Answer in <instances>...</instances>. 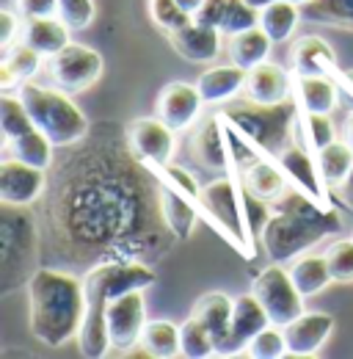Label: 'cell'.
Returning <instances> with one entry per match:
<instances>
[{
    "mask_svg": "<svg viewBox=\"0 0 353 359\" xmlns=\"http://www.w3.org/2000/svg\"><path fill=\"white\" fill-rule=\"evenodd\" d=\"M202 105H205V100H202V94H199L196 86L182 83V81H172V83H166L160 89V94H158L155 111H158V116L174 133H179V130L193 128V122L202 114Z\"/></svg>",
    "mask_w": 353,
    "mask_h": 359,
    "instance_id": "15",
    "label": "cell"
},
{
    "mask_svg": "<svg viewBox=\"0 0 353 359\" xmlns=\"http://www.w3.org/2000/svg\"><path fill=\"white\" fill-rule=\"evenodd\" d=\"M149 17L158 28H163L166 34H172L176 28L188 25L193 17L176 3V0H149Z\"/></svg>",
    "mask_w": 353,
    "mask_h": 359,
    "instance_id": "42",
    "label": "cell"
},
{
    "mask_svg": "<svg viewBox=\"0 0 353 359\" xmlns=\"http://www.w3.org/2000/svg\"><path fill=\"white\" fill-rule=\"evenodd\" d=\"M342 229V216L334 208H323L298 188H290L276 205L263 229V246L273 263L296 260L317 246L323 238Z\"/></svg>",
    "mask_w": 353,
    "mask_h": 359,
    "instance_id": "3",
    "label": "cell"
},
{
    "mask_svg": "<svg viewBox=\"0 0 353 359\" xmlns=\"http://www.w3.org/2000/svg\"><path fill=\"white\" fill-rule=\"evenodd\" d=\"M158 182H160V210H163L166 224L176 235V241H188L196 222H199V210L193 208L196 199L188 196L182 188H176L174 182H169V180L160 177V175H158Z\"/></svg>",
    "mask_w": 353,
    "mask_h": 359,
    "instance_id": "21",
    "label": "cell"
},
{
    "mask_svg": "<svg viewBox=\"0 0 353 359\" xmlns=\"http://www.w3.org/2000/svg\"><path fill=\"white\" fill-rule=\"evenodd\" d=\"M226 8H229V0H205L202 6H199V11L193 14V20L196 22H202V25H210V28H219L223 25V20H226Z\"/></svg>",
    "mask_w": 353,
    "mask_h": 359,
    "instance_id": "45",
    "label": "cell"
},
{
    "mask_svg": "<svg viewBox=\"0 0 353 359\" xmlns=\"http://www.w3.org/2000/svg\"><path fill=\"white\" fill-rule=\"evenodd\" d=\"M169 42L176 50V55H182L191 64H205V61H216L221 53V31L202 25L196 20H191L188 25L176 28L169 34Z\"/></svg>",
    "mask_w": 353,
    "mask_h": 359,
    "instance_id": "20",
    "label": "cell"
},
{
    "mask_svg": "<svg viewBox=\"0 0 353 359\" xmlns=\"http://www.w3.org/2000/svg\"><path fill=\"white\" fill-rule=\"evenodd\" d=\"M290 3H296V6H307L309 0H290Z\"/></svg>",
    "mask_w": 353,
    "mask_h": 359,
    "instance_id": "53",
    "label": "cell"
},
{
    "mask_svg": "<svg viewBox=\"0 0 353 359\" xmlns=\"http://www.w3.org/2000/svg\"><path fill=\"white\" fill-rule=\"evenodd\" d=\"M301 14L317 25L353 31V0H309L301 6Z\"/></svg>",
    "mask_w": 353,
    "mask_h": 359,
    "instance_id": "34",
    "label": "cell"
},
{
    "mask_svg": "<svg viewBox=\"0 0 353 359\" xmlns=\"http://www.w3.org/2000/svg\"><path fill=\"white\" fill-rule=\"evenodd\" d=\"M293 75H331L337 72V53L323 36H301L290 47Z\"/></svg>",
    "mask_w": 353,
    "mask_h": 359,
    "instance_id": "22",
    "label": "cell"
},
{
    "mask_svg": "<svg viewBox=\"0 0 353 359\" xmlns=\"http://www.w3.org/2000/svg\"><path fill=\"white\" fill-rule=\"evenodd\" d=\"M199 205L205 208V213L210 216L213 226L226 235V241L232 246H237L240 252H246V257H254V232L249 224V213H246V188L240 191L235 175L223 180L210 182L207 188H202Z\"/></svg>",
    "mask_w": 353,
    "mask_h": 359,
    "instance_id": "8",
    "label": "cell"
},
{
    "mask_svg": "<svg viewBox=\"0 0 353 359\" xmlns=\"http://www.w3.org/2000/svg\"><path fill=\"white\" fill-rule=\"evenodd\" d=\"M144 348H149L152 359H174L182 357L179 351V329L172 320H149L141 337Z\"/></svg>",
    "mask_w": 353,
    "mask_h": 359,
    "instance_id": "36",
    "label": "cell"
},
{
    "mask_svg": "<svg viewBox=\"0 0 353 359\" xmlns=\"http://www.w3.org/2000/svg\"><path fill=\"white\" fill-rule=\"evenodd\" d=\"M28 310L31 332L47 348H64L69 340H78L86 315L83 276L61 269H39L28 282Z\"/></svg>",
    "mask_w": 353,
    "mask_h": 359,
    "instance_id": "2",
    "label": "cell"
},
{
    "mask_svg": "<svg viewBox=\"0 0 353 359\" xmlns=\"http://www.w3.org/2000/svg\"><path fill=\"white\" fill-rule=\"evenodd\" d=\"M254 25H260V11L249 0H229V8H226V20L221 25V34L223 36H235V34H243V31H249Z\"/></svg>",
    "mask_w": 353,
    "mask_h": 359,
    "instance_id": "40",
    "label": "cell"
},
{
    "mask_svg": "<svg viewBox=\"0 0 353 359\" xmlns=\"http://www.w3.org/2000/svg\"><path fill=\"white\" fill-rule=\"evenodd\" d=\"M53 147H55V144H53L39 128H34L31 133L20 135V138H14V141H6V149L11 152V158L25 161V163H31V166H36V169H44V172H50V166L55 163Z\"/></svg>",
    "mask_w": 353,
    "mask_h": 359,
    "instance_id": "32",
    "label": "cell"
},
{
    "mask_svg": "<svg viewBox=\"0 0 353 359\" xmlns=\"http://www.w3.org/2000/svg\"><path fill=\"white\" fill-rule=\"evenodd\" d=\"M243 188L254 199L268 202V205H276L293 188V182L284 177V172L276 166L273 158H260V161H254V163L246 166V172H243Z\"/></svg>",
    "mask_w": 353,
    "mask_h": 359,
    "instance_id": "24",
    "label": "cell"
},
{
    "mask_svg": "<svg viewBox=\"0 0 353 359\" xmlns=\"http://www.w3.org/2000/svg\"><path fill=\"white\" fill-rule=\"evenodd\" d=\"M270 45H273V39L265 34L260 25H254V28H249L243 34L229 36V61L249 72V69H254L257 64H263L268 58Z\"/></svg>",
    "mask_w": 353,
    "mask_h": 359,
    "instance_id": "29",
    "label": "cell"
},
{
    "mask_svg": "<svg viewBox=\"0 0 353 359\" xmlns=\"http://www.w3.org/2000/svg\"><path fill=\"white\" fill-rule=\"evenodd\" d=\"M246 357L251 359H279V357H287V340H284V329L270 323L265 326L263 332L246 346L243 351Z\"/></svg>",
    "mask_w": 353,
    "mask_h": 359,
    "instance_id": "39",
    "label": "cell"
},
{
    "mask_svg": "<svg viewBox=\"0 0 353 359\" xmlns=\"http://www.w3.org/2000/svg\"><path fill=\"white\" fill-rule=\"evenodd\" d=\"M314 158H317V166H320L323 177L328 182V188H337L353 169V149L345 141H331Z\"/></svg>",
    "mask_w": 353,
    "mask_h": 359,
    "instance_id": "37",
    "label": "cell"
},
{
    "mask_svg": "<svg viewBox=\"0 0 353 359\" xmlns=\"http://www.w3.org/2000/svg\"><path fill=\"white\" fill-rule=\"evenodd\" d=\"M176 3H179V6H182V8H185V11L191 14V17H193V14L199 11V6H202L205 0H176Z\"/></svg>",
    "mask_w": 353,
    "mask_h": 359,
    "instance_id": "50",
    "label": "cell"
},
{
    "mask_svg": "<svg viewBox=\"0 0 353 359\" xmlns=\"http://www.w3.org/2000/svg\"><path fill=\"white\" fill-rule=\"evenodd\" d=\"M326 260H328V271H331L334 282L351 285L353 282V241H348V238L334 241V243L326 249Z\"/></svg>",
    "mask_w": 353,
    "mask_h": 359,
    "instance_id": "41",
    "label": "cell"
},
{
    "mask_svg": "<svg viewBox=\"0 0 353 359\" xmlns=\"http://www.w3.org/2000/svg\"><path fill=\"white\" fill-rule=\"evenodd\" d=\"M296 100V97H293ZM279 102V105H260L251 102L249 105H235V108H223L221 116L223 122L243 135L263 158H276L290 135H293V125L298 116V102Z\"/></svg>",
    "mask_w": 353,
    "mask_h": 359,
    "instance_id": "7",
    "label": "cell"
},
{
    "mask_svg": "<svg viewBox=\"0 0 353 359\" xmlns=\"http://www.w3.org/2000/svg\"><path fill=\"white\" fill-rule=\"evenodd\" d=\"M251 293L260 299L270 323L276 326H287L304 313V293L296 287L290 271L282 269V263H270L268 269L260 271Z\"/></svg>",
    "mask_w": 353,
    "mask_h": 359,
    "instance_id": "9",
    "label": "cell"
},
{
    "mask_svg": "<svg viewBox=\"0 0 353 359\" xmlns=\"http://www.w3.org/2000/svg\"><path fill=\"white\" fill-rule=\"evenodd\" d=\"M334 78H337V83L353 97V69H337Z\"/></svg>",
    "mask_w": 353,
    "mask_h": 359,
    "instance_id": "49",
    "label": "cell"
},
{
    "mask_svg": "<svg viewBox=\"0 0 353 359\" xmlns=\"http://www.w3.org/2000/svg\"><path fill=\"white\" fill-rule=\"evenodd\" d=\"M127 141L132 152L149 163V166H166L174 158V130L160 119V116H141L130 122L127 128Z\"/></svg>",
    "mask_w": 353,
    "mask_h": 359,
    "instance_id": "13",
    "label": "cell"
},
{
    "mask_svg": "<svg viewBox=\"0 0 353 359\" xmlns=\"http://www.w3.org/2000/svg\"><path fill=\"white\" fill-rule=\"evenodd\" d=\"M36 125L28 114V108L22 105L20 94L11 97V94H3L0 97V130H3V138L6 141H14L20 135L31 133Z\"/></svg>",
    "mask_w": 353,
    "mask_h": 359,
    "instance_id": "38",
    "label": "cell"
},
{
    "mask_svg": "<svg viewBox=\"0 0 353 359\" xmlns=\"http://www.w3.org/2000/svg\"><path fill=\"white\" fill-rule=\"evenodd\" d=\"M334 191H337L340 202H342L345 208H351V210H353V169L348 172V177L342 180V182H340V185H337Z\"/></svg>",
    "mask_w": 353,
    "mask_h": 359,
    "instance_id": "48",
    "label": "cell"
},
{
    "mask_svg": "<svg viewBox=\"0 0 353 359\" xmlns=\"http://www.w3.org/2000/svg\"><path fill=\"white\" fill-rule=\"evenodd\" d=\"M249 3H251L257 11H263L265 6H270V3H276V0H249Z\"/></svg>",
    "mask_w": 353,
    "mask_h": 359,
    "instance_id": "52",
    "label": "cell"
},
{
    "mask_svg": "<svg viewBox=\"0 0 353 359\" xmlns=\"http://www.w3.org/2000/svg\"><path fill=\"white\" fill-rule=\"evenodd\" d=\"M273 161L284 172V177L293 182V188L307 194L309 199H314L317 205L331 208V202H328V182H326L320 166H317V158L309 149H304L301 144H293V147H284Z\"/></svg>",
    "mask_w": 353,
    "mask_h": 359,
    "instance_id": "12",
    "label": "cell"
},
{
    "mask_svg": "<svg viewBox=\"0 0 353 359\" xmlns=\"http://www.w3.org/2000/svg\"><path fill=\"white\" fill-rule=\"evenodd\" d=\"M293 135L298 138V144L309 149L312 155H317L323 147H328L334 141V125L328 114H307L298 108L296 125H293Z\"/></svg>",
    "mask_w": 353,
    "mask_h": 359,
    "instance_id": "33",
    "label": "cell"
},
{
    "mask_svg": "<svg viewBox=\"0 0 353 359\" xmlns=\"http://www.w3.org/2000/svg\"><path fill=\"white\" fill-rule=\"evenodd\" d=\"M102 55L94 47L69 42L61 53H55L50 58V75L53 83L58 89L69 91V94H81L91 89L99 78H102Z\"/></svg>",
    "mask_w": 353,
    "mask_h": 359,
    "instance_id": "10",
    "label": "cell"
},
{
    "mask_svg": "<svg viewBox=\"0 0 353 359\" xmlns=\"http://www.w3.org/2000/svg\"><path fill=\"white\" fill-rule=\"evenodd\" d=\"M0 241H3V260H0V293L8 296L22 282L28 285L39 266V246L42 235L36 222L25 208L3 205L0 210Z\"/></svg>",
    "mask_w": 353,
    "mask_h": 359,
    "instance_id": "5",
    "label": "cell"
},
{
    "mask_svg": "<svg viewBox=\"0 0 353 359\" xmlns=\"http://www.w3.org/2000/svg\"><path fill=\"white\" fill-rule=\"evenodd\" d=\"M94 17H97L94 0H58V20L69 31H86Z\"/></svg>",
    "mask_w": 353,
    "mask_h": 359,
    "instance_id": "43",
    "label": "cell"
},
{
    "mask_svg": "<svg viewBox=\"0 0 353 359\" xmlns=\"http://www.w3.org/2000/svg\"><path fill=\"white\" fill-rule=\"evenodd\" d=\"M293 97L301 111L307 114H328L340 102V83L331 75H296Z\"/></svg>",
    "mask_w": 353,
    "mask_h": 359,
    "instance_id": "23",
    "label": "cell"
},
{
    "mask_svg": "<svg viewBox=\"0 0 353 359\" xmlns=\"http://www.w3.org/2000/svg\"><path fill=\"white\" fill-rule=\"evenodd\" d=\"M20 100L28 108L34 125L42 130L58 149H67L78 141H83L91 130L86 114L75 105L72 94L53 86H39V83H22L20 86Z\"/></svg>",
    "mask_w": 353,
    "mask_h": 359,
    "instance_id": "6",
    "label": "cell"
},
{
    "mask_svg": "<svg viewBox=\"0 0 353 359\" xmlns=\"http://www.w3.org/2000/svg\"><path fill=\"white\" fill-rule=\"evenodd\" d=\"M50 166L42 235L69 263H149L176 241L160 210V182L132 152L127 130L94 125Z\"/></svg>",
    "mask_w": 353,
    "mask_h": 359,
    "instance_id": "1",
    "label": "cell"
},
{
    "mask_svg": "<svg viewBox=\"0 0 353 359\" xmlns=\"http://www.w3.org/2000/svg\"><path fill=\"white\" fill-rule=\"evenodd\" d=\"M301 17H304L301 6H296L290 0H276V3L265 6L263 11H260V28L273 42H287L296 34Z\"/></svg>",
    "mask_w": 353,
    "mask_h": 359,
    "instance_id": "31",
    "label": "cell"
},
{
    "mask_svg": "<svg viewBox=\"0 0 353 359\" xmlns=\"http://www.w3.org/2000/svg\"><path fill=\"white\" fill-rule=\"evenodd\" d=\"M179 351L185 359H207L219 354V346H216V337L207 329V323H202L199 318L191 315L179 326Z\"/></svg>",
    "mask_w": 353,
    "mask_h": 359,
    "instance_id": "35",
    "label": "cell"
},
{
    "mask_svg": "<svg viewBox=\"0 0 353 359\" xmlns=\"http://www.w3.org/2000/svg\"><path fill=\"white\" fill-rule=\"evenodd\" d=\"M146 299L144 290H127L116 296L105 307V326H108V340L111 351H130L132 346L141 343L144 329H146Z\"/></svg>",
    "mask_w": 353,
    "mask_h": 359,
    "instance_id": "11",
    "label": "cell"
},
{
    "mask_svg": "<svg viewBox=\"0 0 353 359\" xmlns=\"http://www.w3.org/2000/svg\"><path fill=\"white\" fill-rule=\"evenodd\" d=\"M232 313H235V299H229L226 293L213 290V293H205V296L196 299L191 315L199 318L202 323H207V329L216 337V346L221 348L226 343L229 332H232Z\"/></svg>",
    "mask_w": 353,
    "mask_h": 359,
    "instance_id": "27",
    "label": "cell"
},
{
    "mask_svg": "<svg viewBox=\"0 0 353 359\" xmlns=\"http://www.w3.org/2000/svg\"><path fill=\"white\" fill-rule=\"evenodd\" d=\"M17 14H22L25 20H36V17H58V0H14Z\"/></svg>",
    "mask_w": 353,
    "mask_h": 359,
    "instance_id": "46",
    "label": "cell"
},
{
    "mask_svg": "<svg viewBox=\"0 0 353 359\" xmlns=\"http://www.w3.org/2000/svg\"><path fill=\"white\" fill-rule=\"evenodd\" d=\"M243 86H246V69L237 64L213 67L196 81V89L202 94L205 105H226L243 91Z\"/></svg>",
    "mask_w": 353,
    "mask_h": 359,
    "instance_id": "25",
    "label": "cell"
},
{
    "mask_svg": "<svg viewBox=\"0 0 353 359\" xmlns=\"http://www.w3.org/2000/svg\"><path fill=\"white\" fill-rule=\"evenodd\" d=\"M191 155L199 166L210 172H229L232 155H229V138H226V122L223 116H207L191 138Z\"/></svg>",
    "mask_w": 353,
    "mask_h": 359,
    "instance_id": "17",
    "label": "cell"
},
{
    "mask_svg": "<svg viewBox=\"0 0 353 359\" xmlns=\"http://www.w3.org/2000/svg\"><path fill=\"white\" fill-rule=\"evenodd\" d=\"M265 326H270V318L260 304V299L254 293H243L235 299V313H232V332L226 337V343L219 348V357L229 354H243L246 346L263 332Z\"/></svg>",
    "mask_w": 353,
    "mask_h": 359,
    "instance_id": "16",
    "label": "cell"
},
{
    "mask_svg": "<svg viewBox=\"0 0 353 359\" xmlns=\"http://www.w3.org/2000/svg\"><path fill=\"white\" fill-rule=\"evenodd\" d=\"M246 97L251 102H260V105H279V102H287L293 100V78L284 67L279 64H270L263 61L257 64L254 69L246 72Z\"/></svg>",
    "mask_w": 353,
    "mask_h": 359,
    "instance_id": "19",
    "label": "cell"
},
{
    "mask_svg": "<svg viewBox=\"0 0 353 359\" xmlns=\"http://www.w3.org/2000/svg\"><path fill=\"white\" fill-rule=\"evenodd\" d=\"M155 282H158V273H155V269H149V263H132V260L97 263L83 273L86 315H83V326L78 334V346H81L83 357L99 359L111 354L105 307L116 296H122L127 290H146Z\"/></svg>",
    "mask_w": 353,
    "mask_h": 359,
    "instance_id": "4",
    "label": "cell"
},
{
    "mask_svg": "<svg viewBox=\"0 0 353 359\" xmlns=\"http://www.w3.org/2000/svg\"><path fill=\"white\" fill-rule=\"evenodd\" d=\"M284 329L287 357H314L334 332V318L326 313H301Z\"/></svg>",
    "mask_w": 353,
    "mask_h": 359,
    "instance_id": "18",
    "label": "cell"
},
{
    "mask_svg": "<svg viewBox=\"0 0 353 359\" xmlns=\"http://www.w3.org/2000/svg\"><path fill=\"white\" fill-rule=\"evenodd\" d=\"M44 191H47L44 169H36L17 158H6L0 163V202L3 205L28 208L42 199Z\"/></svg>",
    "mask_w": 353,
    "mask_h": 359,
    "instance_id": "14",
    "label": "cell"
},
{
    "mask_svg": "<svg viewBox=\"0 0 353 359\" xmlns=\"http://www.w3.org/2000/svg\"><path fill=\"white\" fill-rule=\"evenodd\" d=\"M290 276H293L296 287L304 293V299L323 293V290L334 282V276H331V271H328L326 255H314V252L298 255L296 263L290 266Z\"/></svg>",
    "mask_w": 353,
    "mask_h": 359,
    "instance_id": "28",
    "label": "cell"
},
{
    "mask_svg": "<svg viewBox=\"0 0 353 359\" xmlns=\"http://www.w3.org/2000/svg\"><path fill=\"white\" fill-rule=\"evenodd\" d=\"M42 53L34 50L28 42H17L11 50H6L3 64H0V89L11 91L34 81V75L42 69Z\"/></svg>",
    "mask_w": 353,
    "mask_h": 359,
    "instance_id": "26",
    "label": "cell"
},
{
    "mask_svg": "<svg viewBox=\"0 0 353 359\" xmlns=\"http://www.w3.org/2000/svg\"><path fill=\"white\" fill-rule=\"evenodd\" d=\"M0 47H3V53L6 50H11V47L17 45V39L22 36V22H20V17L14 14V11H0Z\"/></svg>",
    "mask_w": 353,
    "mask_h": 359,
    "instance_id": "47",
    "label": "cell"
},
{
    "mask_svg": "<svg viewBox=\"0 0 353 359\" xmlns=\"http://www.w3.org/2000/svg\"><path fill=\"white\" fill-rule=\"evenodd\" d=\"M160 177H166L169 182H174L176 188H182L188 196H193L196 202H199V196H202V188H199V182L196 177L188 172V169H182V166H176V163H166V166H152Z\"/></svg>",
    "mask_w": 353,
    "mask_h": 359,
    "instance_id": "44",
    "label": "cell"
},
{
    "mask_svg": "<svg viewBox=\"0 0 353 359\" xmlns=\"http://www.w3.org/2000/svg\"><path fill=\"white\" fill-rule=\"evenodd\" d=\"M25 42L34 50H39L44 58H53L55 53H61L69 45V28L58 17H36V20H28Z\"/></svg>",
    "mask_w": 353,
    "mask_h": 359,
    "instance_id": "30",
    "label": "cell"
},
{
    "mask_svg": "<svg viewBox=\"0 0 353 359\" xmlns=\"http://www.w3.org/2000/svg\"><path fill=\"white\" fill-rule=\"evenodd\" d=\"M342 133H345V144L353 149V114H348V119H345V128H342Z\"/></svg>",
    "mask_w": 353,
    "mask_h": 359,
    "instance_id": "51",
    "label": "cell"
}]
</instances>
